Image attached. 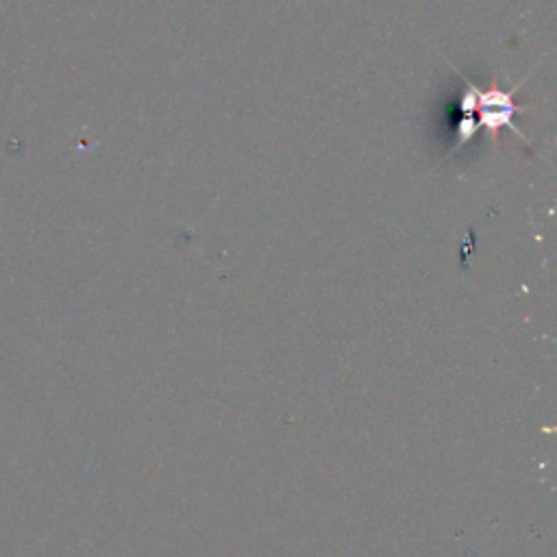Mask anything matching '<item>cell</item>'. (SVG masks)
Here are the masks:
<instances>
[{"label": "cell", "mask_w": 557, "mask_h": 557, "mask_svg": "<svg viewBox=\"0 0 557 557\" xmlns=\"http://www.w3.org/2000/svg\"><path fill=\"white\" fill-rule=\"evenodd\" d=\"M464 81L468 85V90L460 105L462 120H460V125H457V146L455 148H460L462 144L473 140L481 129L499 131V129L507 127V129H512L518 138L525 140L523 131L514 125V114H516V105L512 101L514 92L479 90L477 85L470 83L468 77H464Z\"/></svg>", "instance_id": "1"}]
</instances>
